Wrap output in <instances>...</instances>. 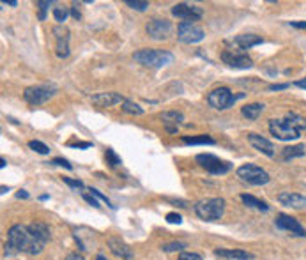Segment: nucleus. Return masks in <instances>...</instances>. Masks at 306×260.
<instances>
[{
	"mask_svg": "<svg viewBox=\"0 0 306 260\" xmlns=\"http://www.w3.org/2000/svg\"><path fill=\"white\" fill-rule=\"evenodd\" d=\"M50 241V228L46 223L36 221L29 226L13 225L7 232V243H5V257H13L18 253L27 255H39L44 250L46 243Z\"/></svg>",
	"mask_w": 306,
	"mask_h": 260,
	"instance_id": "obj_1",
	"label": "nucleus"
},
{
	"mask_svg": "<svg viewBox=\"0 0 306 260\" xmlns=\"http://www.w3.org/2000/svg\"><path fill=\"white\" fill-rule=\"evenodd\" d=\"M306 129V119L297 113H287L285 119H271L269 121V131L276 140L290 142L301 137V131Z\"/></svg>",
	"mask_w": 306,
	"mask_h": 260,
	"instance_id": "obj_2",
	"label": "nucleus"
},
{
	"mask_svg": "<svg viewBox=\"0 0 306 260\" xmlns=\"http://www.w3.org/2000/svg\"><path fill=\"white\" fill-rule=\"evenodd\" d=\"M133 59L138 62V64L145 66V68H165L166 64L172 62V53L166 52V50H154V48H142L138 52H135Z\"/></svg>",
	"mask_w": 306,
	"mask_h": 260,
	"instance_id": "obj_3",
	"label": "nucleus"
},
{
	"mask_svg": "<svg viewBox=\"0 0 306 260\" xmlns=\"http://www.w3.org/2000/svg\"><path fill=\"white\" fill-rule=\"evenodd\" d=\"M195 212L204 221H218L225 212L223 198H202L195 204Z\"/></svg>",
	"mask_w": 306,
	"mask_h": 260,
	"instance_id": "obj_4",
	"label": "nucleus"
},
{
	"mask_svg": "<svg viewBox=\"0 0 306 260\" xmlns=\"http://www.w3.org/2000/svg\"><path fill=\"white\" fill-rule=\"evenodd\" d=\"M244 96H246L244 92L234 94L229 87H218L209 92V96H207V103H209V106H213L214 110L223 112V110L232 108L234 104H235V101H237V99H243Z\"/></svg>",
	"mask_w": 306,
	"mask_h": 260,
	"instance_id": "obj_5",
	"label": "nucleus"
},
{
	"mask_svg": "<svg viewBox=\"0 0 306 260\" xmlns=\"http://www.w3.org/2000/svg\"><path fill=\"white\" fill-rule=\"evenodd\" d=\"M237 177L243 182L250 184V186H264V184H268L271 181L269 173L264 168L257 167V165H252V163H246L243 167H239Z\"/></svg>",
	"mask_w": 306,
	"mask_h": 260,
	"instance_id": "obj_6",
	"label": "nucleus"
},
{
	"mask_svg": "<svg viewBox=\"0 0 306 260\" xmlns=\"http://www.w3.org/2000/svg\"><path fill=\"white\" fill-rule=\"evenodd\" d=\"M195 161L198 163L205 172H209L211 175H223V173L232 170V163L225 161V159H219V157L214 156V154H197V156H195Z\"/></svg>",
	"mask_w": 306,
	"mask_h": 260,
	"instance_id": "obj_7",
	"label": "nucleus"
},
{
	"mask_svg": "<svg viewBox=\"0 0 306 260\" xmlns=\"http://www.w3.org/2000/svg\"><path fill=\"white\" fill-rule=\"evenodd\" d=\"M57 88L54 85H34V87H27L23 90V99L32 106H39V104L46 103L54 98Z\"/></svg>",
	"mask_w": 306,
	"mask_h": 260,
	"instance_id": "obj_8",
	"label": "nucleus"
},
{
	"mask_svg": "<svg viewBox=\"0 0 306 260\" xmlns=\"http://www.w3.org/2000/svg\"><path fill=\"white\" fill-rule=\"evenodd\" d=\"M205 32L200 27H197L195 23H186V21H180L179 27H177V39L180 43L186 44H195L204 41Z\"/></svg>",
	"mask_w": 306,
	"mask_h": 260,
	"instance_id": "obj_9",
	"label": "nucleus"
},
{
	"mask_svg": "<svg viewBox=\"0 0 306 260\" xmlns=\"http://www.w3.org/2000/svg\"><path fill=\"white\" fill-rule=\"evenodd\" d=\"M172 15L179 20L186 21V23H193V21H198L202 16H204V11L198 5H191L186 4V2H180V4H175L172 7Z\"/></svg>",
	"mask_w": 306,
	"mask_h": 260,
	"instance_id": "obj_10",
	"label": "nucleus"
},
{
	"mask_svg": "<svg viewBox=\"0 0 306 260\" xmlns=\"http://www.w3.org/2000/svg\"><path fill=\"white\" fill-rule=\"evenodd\" d=\"M147 35L154 41L166 39L172 32V23L168 20H161V18H152L149 23L145 25Z\"/></svg>",
	"mask_w": 306,
	"mask_h": 260,
	"instance_id": "obj_11",
	"label": "nucleus"
},
{
	"mask_svg": "<svg viewBox=\"0 0 306 260\" xmlns=\"http://www.w3.org/2000/svg\"><path fill=\"white\" fill-rule=\"evenodd\" d=\"M221 60L234 69H250L253 66V60L248 55L243 52H234V50H225L221 53Z\"/></svg>",
	"mask_w": 306,
	"mask_h": 260,
	"instance_id": "obj_12",
	"label": "nucleus"
},
{
	"mask_svg": "<svg viewBox=\"0 0 306 260\" xmlns=\"http://www.w3.org/2000/svg\"><path fill=\"white\" fill-rule=\"evenodd\" d=\"M52 32L55 37V53L58 59H66L69 55V29L64 25H57Z\"/></svg>",
	"mask_w": 306,
	"mask_h": 260,
	"instance_id": "obj_13",
	"label": "nucleus"
},
{
	"mask_svg": "<svg viewBox=\"0 0 306 260\" xmlns=\"http://www.w3.org/2000/svg\"><path fill=\"white\" fill-rule=\"evenodd\" d=\"M276 226L280 230H287L294 236H299V237H306V230L305 226L296 220V218L288 216V214H278L276 216Z\"/></svg>",
	"mask_w": 306,
	"mask_h": 260,
	"instance_id": "obj_14",
	"label": "nucleus"
},
{
	"mask_svg": "<svg viewBox=\"0 0 306 260\" xmlns=\"http://www.w3.org/2000/svg\"><path fill=\"white\" fill-rule=\"evenodd\" d=\"M248 142L253 149H257L258 152H262L266 156L272 157L274 156V145L269 142L268 138H264L262 135L258 133H248Z\"/></svg>",
	"mask_w": 306,
	"mask_h": 260,
	"instance_id": "obj_15",
	"label": "nucleus"
},
{
	"mask_svg": "<svg viewBox=\"0 0 306 260\" xmlns=\"http://www.w3.org/2000/svg\"><path fill=\"white\" fill-rule=\"evenodd\" d=\"M160 119L163 121V124H165L166 131L172 133V135H175V133H177V129H179V124L184 122V115H182L180 112H175V110L163 112L160 115Z\"/></svg>",
	"mask_w": 306,
	"mask_h": 260,
	"instance_id": "obj_16",
	"label": "nucleus"
},
{
	"mask_svg": "<svg viewBox=\"0 0 306 260\" xmlns=\"http://www.w3.org/2000/svg\"><path fill=\"white\" fill-rule=\"evenodd\" d=\"M126 98H122L121 94L117 92H101V94H96L92 96V103L99 108H108V106H113V104H119V103H124Z\"/></svg>",
	"mask_w": 306,
	"mask_h": 260,
	"instance_id": "obj_17",
	"label": "nucleus"
},
{
	"mask_svg": "<svg viewBox=\"0 0 306 260\" xmlns=\"http://www.w3.org/2000/svg\"><path fill=\"white\" fill-rule=\"evenodd\" d=\"M108 246H110V251H112L115 257H119V259L133 260L131 248H129V246H127L124 241L119 239V237H110V239H108Z\"/></svg>",
	"mask_w": 306,
	"mask_h": 260,
	"instance_id": "obj_18",
	"label": "nucleus"
},
{
	"mask_svg": "<svg viewBox=\"0 0 306 260\" xmlns=\"http://www.w3.org/2000/svg\"><path fill=\"white\" fill-rule=\"evenodd\" d=\"M278 202H280L282 206L292 207V209H303V207H306V196L299 195V193L283 191L278 195Z\"/></svg>",
	"mask_w": 306,
	"mask_h": 260,
	"instance_id": "obj_19",
	"label": "nucleus"
},
{
	"mask_svg": "<svg viewBox=\"0 0 306 260\" xmlns=\"http://www.w3.org/2000/svg\"><path fill=\"white\" fill-rule=\"evenodd\" d=\"M235 46H237L239 50H250L253 48V46H257V44H262V37L257 34H241V35H235L232 41Z\"/></svg>",
	"mask_w": 306,
	"mask_h": 260,
	"instance_id": "obj_20",
	"label": "nucleus"
},
{
	"mask_svg": "<svg viewBox=\"0 0 306 260\" xmlns=\"http://www.w3.org/2000/svg\"><path fill=\"white\" fill-rule=\"evenodd\" d=\"M214 255L227 260H253V253H248L244 250H225V248H219V250H214Z\"/></svg>",
	"mask_w": 306,
	"mask_h": 260,
	"instance_id": "obj_21",
	"label": "nucleus"
},
{
	"mask_svg": "<svg viewBox=\"0 0 306 260\" xmlns=\"http://www.w3.org/2000/svg\"><path fill=\"white\" fill-rule=\"evenodd\" d=\"M264 108H266V104H262V103H252V104H246V106H243L241 113H243V117H246L248 121H257V119L262 115Z\"/></svg>",
	"mask_w": 306,
	"mask_h": 260,
	"instance_id": "obj_22",
	"label": "nucleus"
},
{
	"mask_svg": "<svg viewBox=\"0 0 306 260\" xmlns=\"http://www.w3.org/2000/svg\"><path fill=\"white\" fill-rule=\"evenodd\" d=\"M305 154H306V147L303 143L290 145V147H285L282 151V159L283 161H288V159H294V157H303Z\"/></svg>",
	"mask_w": 306,
	"mask_h": 260,
	"instance_id": "obj_23",
	"label": "nucleus"
},
{
	"mask_svg": "<svg viewBox=\"0 0 306 260\" xmlns=\"http://www.w3.org/2000/svg\"><path fill=\"white\" fill-rule=\"evenodd\" d=\"M241 200H243L248 207H252V209H257V211H262V212L269 211L268 204H266L264 200H258V198H255L253 195H246V193H243V195H241Z\"/></svg>",
	"mask_w": 306,
	"mask_h": 260,
	"instance_id": "obj_24",
	"label": "nucleus"
},
{
	"mask_svg": "<svg viewBox=\"0 0 306 260\" xmlns=\"http://www.w3.org/2000/svg\"><path fill=\"white\" fill-rule=\"evenodd\" d=\"M182 143L186 145H214V140L209 135H198V137H182Z\"/></svg>",
	"mask_w": 306,
	"mask_h": 260,
	"instance_id": "obj_25",
	"label": "nucleus"
},
{
	"mask_svg": "<svg viewBox=\"0 0 306 260\" xmlns=\"http://www.w3.org/2000/svg\"><path fill=\"white\" fill-rule=\"evenodd\" d=\"M122 110L126 113H129V115H142L144 113V108H142L140 104H136L135 101H129V99H126L122 103Z\"/></svg>",
	"mask_w": 306,
	"mask_h": 260,
	"instance_id": "obj_26",
	"label": "nucleus"
},
{
	"mask_svg": "<svg viewBox=\"0 0 306 260\" xmlns=\"http://www.w3.org/2000/svg\"><path fill=\"white\" fill-rule=\"evenodd\" d=\"M68 16H69L68 7H62V5H57V7H54V18H55V21H58L60 25L68 20Z\"/></svg>",
	"mask_w": 306,
	"mask_h": 260,
	"instance_id": "obj_27",
	"label": "nucleus"
},
{
	"mask_svg": "<svg viewBox=\"0 0 306 260\" xmlns=\"http://www.w3.org/2000/svg\"><path fill=\"white\" fill-rule=\"evenodd\" d=\"M29 147L32 149V151H36L37 154H43V156H46V154H50V147L46 145V143L39 142V140H30L29 142Z\"/></svg>",
	"mask_w": 306,
	"mask_h": 260,
	"instance_id": "obj_28",
	"label": "nucleus"
},
{
	"mask_svg": "<svg viewBox=\"0 0 306 260\" xmlns=\"http://www.w3.org/2000/svg\"><path fill=\"white\" fill-rule=\"evenodd\" d=\"M52 4H54V2H48V0H37V2H36V7L39 9L37 18L41 21L46 20V11L50 9V5H52Z\"/></svg>",
	"mask_w": 306,
	"mask_h": 260,
	"instance_id": "obj_29",
	"label": "nucleus"
},
{
	"mask_svg": "<svg viewBox=\"0 0 306 260\" xmlns=\"http://www.w3.org/2000/svg\"><path fill=\"white\" fill-rule=\"evenodd\" d=\"M105 159H107V163L110 165V167H119L122 163V159L115 154V151L113 149H107V152H105Z\"/></svg>",
	"mask_w": 306,
	"mask_h": 260,
	"instance_id": "obj_30",
	"label": "nucleus"
},
{
	"mask_svg": "<svg viewBox=\"0 0 306 260\" xmlns=\"http://www.w3.org/2000/svg\"><path fill=\"white\" fill-rule=\"evenodd\" d=\"M124 4L135 11H147L149 7V2H144V0H124Z\"/></svg>",
	"mask_w": 306,
	"mask_h": 260,
	"instance_id": "obj_31",
	"label": "nucleus"
},
{
	"mask_svg": "<svg viewBox=\"0 0 306 260\" xmlns=\"http://www.w3.org/2000/svg\"><path fill=\"white\" fill-rule=\"evenodd\" d=\"M184 248H186L184 243H168V244L161 246V250L166 251V253H170V251H180V253H182Z\"/></svg>",
	"mask_w": 306,
	"mask_h": 260,
	"instance_id": "obj_32",
	"label": "nucleus"
},
{
	"mask_svg": "<svg viewBox=\"0 0 306 260\" xmlns=\"http://www.w3.org/2000/svg\"><path fill=\"white\" fill-rule=\"evenodd\" d=\"M89 191H90V195H94V196H96V198H99V200L105 202V204H107V206L110 207V209H115V206H112V202L108 200L107 195H103V193H99V191H97V190H96V188H90Z\"/></svg>",
	"mask_w": 306,
	"mask_h": 260,
	"instance_id": "obj_33",
	"label": "nucleus"
},
{
	"mask_svg": "<svg viewBox=\"0 0 306 260\" xmlns=\"http://www.w3.org/2000/svg\"><path fill=\"white\" fill-rule=\"evenodd\" d=\"M52 165H57V167H64L66 170H73V165H71L68 159H64V157H54V159H52Z\"/></svg>",
	"mask_w": 306,
	"mask_h": 260,
	"instance_id": "obj_34",
	"label": "nucleus"
},
{
	"mask_svg": "<svg viewBox=\"0 0 306 260\" xmlns=\"http://www.w3.org/2000/svg\"><path fill=\"white\" fill-rule=\"evenodd\" d=\"M64 184H68L71 188H76V190H83V182L78 181V179H69V177H62Z\"/></svg>",
	"mask_w": 306,
	"mask_h": 260,
	"instance_id": "obj_35",
	"label": "nucleus"
},
{
	"mask_svg": "<svg viewBox=\"0 0 306 260\" xmlns=\"http://www.w3.org/2000/svg\"><path fill=\"white\" fill-rule=\"evenodd\" d=\"M177 260H204V259H202L198 253H191V251H182Z\"/></svg>",
	"mask_w": 306,
	"mask_h": 260,
	"instance_id": "obj_36",
	"label": "nucleus"
},
{
	"mask_svg": "<svg viewBox=\"0 0 306 260\" xmlns=\"http://www.w3.org/2000/svg\"><path fill=\"white\" fill-rule=\"evenodd\" d=\"M166 221L172 223V225H180V223H182V218H180L177 212H168V214H166Z\"/></svg>",
	"mask_w": 306,
	"mask_h": 260,
	"instance_id": "obj_37",
	"label": "nucleus"
},
{
	"mask_svg": "<svg viewBox=\"0 0 306 260\" xmlns=\"http://www.w3.org/2000/svg\"><path fill=\"white\" fill-rule=\"evenodd\" d=\"M83 198H85V202H89V204H90L92 207H96V209H97V207H101V206H99V202L94 198V195H83Z\"/></svg>",
	"mask_w": 306,
	"mask_h": 260,
	"instance_id": "obj_38",
	"label": "nucleus"
},
{
	"mask_svg": "<svg viewBox=\"0 0 306 260\" xmlns=\"http://www.w3.org/2000/svg\"><path fill=\"white\" fill-rule=\"evenodd\" d=\"M71 15H73L74 20H80V18H82V13H80V9H78V4L71 5Z\"/></svg>",
	"mask_w": 306,
	"mask_h": 260,
	"instance_id": "obj_39",
	"label": "nucleus"
},
{
	"mask_svg": "<svg viewBox=\"0 0 306 260\" xmlns=\"http://www.w3.org/2000/svg\"><path fill=\"white\" fill-rule=\"evenodd\" d=\"M283 88H288V84H272L268 87V90H283Z\"/></svg>",
	"mask_w": 306,
	"mask_h": 260,
	"instance_id": "obj_40",
	"label": "nucleus"
},
{
	"mask_svg": "<svg viewBox=\"0 0 306 260\" xmlns=\"http://www.w3.org/2000/svg\"><path fill=\"white\" fill-rule=\"evenodd\" d=\"M288 25L294 29H306V21H288Z\"/></svg>",
	"mask_w": 306,
	"mask_h": 260,
	"instance_id": "obj_41",
	"label": "nucleus"
},
{
	"mask_svg": "<svg viewBox=\"0 0 306 260\" xmlns=\"http://www.w3.org/2000/svg\"><path fill=\"white\" fill-rule=\"evenodd\" d=\"M73 147H76V149H90V147H92V143H90V142H78V143H74Z\"/></svg>",
	"mask_w": 306,
	"mask_h": 260,
	"instance_id": "obj_42",
	"label": "nucleus"
},
{
	"mask_svg": "<svg viewBox=\"0 0 306 260\" xmlns=\"http://www.w3.org/2000/svg\"><path fill=\"white\" fill-rule=\"evenodd\" d=\"M66 260H85L82 255H78V253H69L68 257H66Z\"/></svg>",
	"mask_w": 306,
	"mask_h": 260,
	"instance_id": "obj_43",
	"label": "nucleus"
},
{
	"mask_svg": "<svg viewBox=\"0 0 306 260\" xmlns=\"http://www.w3.org/2000/svg\"><path fill=\"white\" fill-rule=\"evenodd\" d=\"M16 196H18V198H23V200H25V198H29V193H27V191H25V190H19V191L18 193H16Z\"/></svg>",
	"mask_w": 306,
	"mask_h": 260,
	"instance_id": "obj_44",
	"label": "nucleus"
},
{
	"mask_svg": "<svg viewBox=\"0 0 306 260\" xmlns=\"http://www.w3.org/2000/svg\"><path fill=\"white\" fill-rule=\"evenodd\" d=\"M294 85H296V87L305 88V90H306V78H305V80H297V82H296V84H294Z\"/></svg>",
	"mask_w": 306,
	"mask_h": 260,
	"instance_id": "obj_45",
	"label": "nucleus"
},
{
	"mask_svg": "<svg viewBox=\"0 0 306 260\" xmlns=\"http://www.w3.org/2000/svg\"><path fill=\"white\" fill-rule=\"evenodd\" d=\"M2 4H9V5H13V7H16V5H18V2H16V0H4Z\"/></svg>",
	"mask_w": 306,
	"mask_h": 260,
	"instance_id": "obj_46",
	"label": "nucleus"
},
{
	"mask_svg": "<svg viewBox=\"0 0 306 260\" xmlns=\"http://www.w3.org/2000/svg\"><path fill=\"white\" fill-rule=\"evenodd\" d=\"M0 168H5V159H4V157L0 159Z\"/></svg>",
	"mask_w": 306,
	"mask_h": 260,
	"instance_id": "obj_47",
	"label": "nucleus"
},
{
	"mask_svg": "<svg viewBox=\"0 0 306 260\" xmlns=\"http://www.w3.org/2000/svg\"><path fill=\"white\" fill-rule=\"evenodd\" d=\"M96 260H107V257H103V255H97Z\"/></svg>",
	"mask_w": 306,
	"mask_h": 260,
	"instance_id": "obj_48",
	"label": "nucleus"
}]
</instances>
